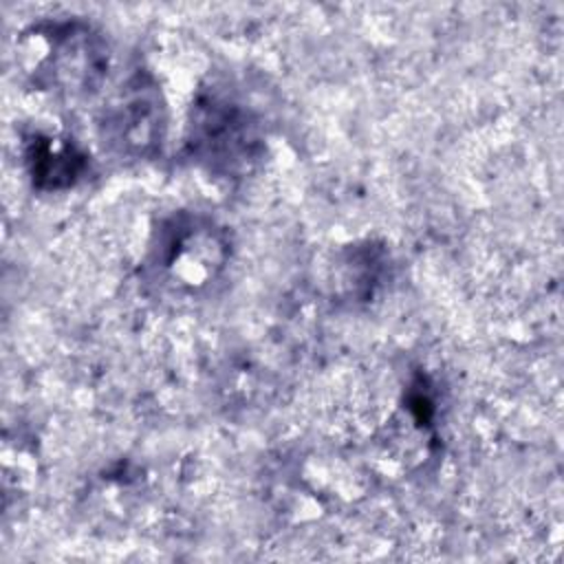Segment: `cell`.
<instances>
[{"mask_svg": "<svg viewBox=\"0 0 564 564\" xmlns=\"http://www.w3.org/2000/svg\"><path fill=\"white\" fill-rule=\"evenodd\" d=\"M18 53L31 86L68 101L93 97L110 64L104 37L77 20L31 26L22 33Z\"/></svg>", "mask_w": 564, "mask_h": 564, "instance_id": "obj_1", "label": "cell"}, {"mask_svg": "<svg viewBox=\"0 0 564 564\" xmlns=\"http://www.w3.org/2000/svg\"><path fill=\"white\" fill-rule=\"evenodd\" d=\"M101 137L104 141L126 156L152 154L167 128L165 101L148 75H134L119 86L106 101L101 112Z\"/></svg>", "mask_w": 564, "mask_h": 564, "instance_id": "obj_2", "label": "cell"}, {"mask_svg": "<svg viewBox=\"0 0 564 564\" xmlns=\"http://www.w3.org/2000/svg\"><path fill=\"white\" fill-rule=\"evenodd\" d=\"M227 262V240L220 229L200 216L172 218L156 245V264L183 286H203Z\"/></svg>", "mask_w": 564, "mask_h": 564, "instance_id": "obj_3", "label": "cell"}, {"mask_svg": "<svg viewBox=\"0 0 564 564\" xmlns=\"http://www.w3.org/2000/svg\"><path fill=\"white\" fill-rule=\"evenodd\" d=\"M194 143L212 163L234 165L251 150L247 117L229 101L212 99L198 110L194 121Z\"/></svg>", "mask_w": 564, "mask_h": 564, "instance_id": "obj_4", "label": "cell"}, {"mask_svg": "<svg viewBox=\"0 0 564 564\" xmlns=\"http://www.w3.org/2000/svg\"><path fill=\"white\" fill-rule=\"evenodd\" d=\"M24 154L31 181L42 189L68 187L86 167V156L73 141L48 132L31 134Z\"/></svg>", "mask_w": 564, "mask_h": 564, "instance_id": "obj_5", "label": "cell"}]
</instances>
